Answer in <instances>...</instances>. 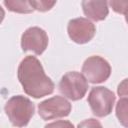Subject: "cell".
I'll use <instances>...</instances> for the list:
<instances>
[{
  "instance_id": "7c38bea8",
  "label": "cell",
  "mask_w": 128,
  "mask_h": 128,
  "mask_svg": "<svg viewBox=\"0 0 128 128\" xmlns=\"http://www.w3.org/2000/svg\"><path fill=\"white\" fill-rule=\"evenodd\" d=\"M30 4L34 10H37L40 12H46V11L51 10V8L56 4V1H45V0L35 1V0H32V1H30Z\"/></svg>"
},
{
  "instance_id": "9c48e42d",
  "label": "cell",
  "mask_w": 128,
  "mask_h": 128,
  "mask_svg": "<svg viewBox=\"0 0 128 128\" xmlns=\"http://www.w3.org/2000/svg\"><path fill=\"white\" fill-rule=\"evenodd\" d=\"M81 6L85 16L93 21H102L109 13L108 2L106 1L85 0L81 2Z\"/></svg>"
},
{
  "instance_id": "277c9868",
  "label": "cell",
  "mask_w": 128,
  "mask_h": 128,
  "mask_svg": "<svg viewBox=\"0 0 128 128\" xmlns=\"http://www.w3.org/2000/svg\"><path fill=\"white\" fill-rule=\"evenodd\" d=\"M116 100L115 94L106 87H93L87 98L92 113L96 117H105L112 112Z\"/></svg>"
},
{
  "instance_id": "2e32d148",
  "label": "cell",
  "mask_w": 128,
  "mask_h": 128,
  "mask_svg": "<svg viewBox=\"0 0 128 128\" xmlns=\"http://www.w3.org/2000/svg\"><path fill=\"white\" fill-rule=\"evenodd\" d=\"M117 94L121 98H127L128 99V78H125L122 80L118 87H117Z\"/></svg>"
},
{
  "instance_id": "ba28073f",
  "label": "cell",
  "mask_w": 128,
  "mask_h": 128,
  "mask_svg": "<svg viewBox=\"0 0 128 128\" xmlns=\"http://www.w3.org/2000/svg\"><path fill=\"white\" fill-rule=\"evenodd\" d=\"M67 32L73 42L77 44H85L94 37L96 27L89 19L79 17L69 21Z\"/></svg>"
},
{
  "instance_id": "6da1fadb",
  "label": "cell",
  "mask_w": 128,
  "mask_h": 128,
  "mask_svg": "<svg viewBox=\"0 0 128 128\" xmlns=\"http://www.w3.org/2000/svg\"><path fill=\"white\" fill-rule=\"evenodd\" d=\"M17 76L24 92L33 98L38 99L54 91V82L45 74L41 62L35 56L28 55L20 62Z\"/></svg>"
},
{
  "instance_id": "4fadbf2b",
  "label": "cell",
  "mask_w": 128,
  "mask_h": 128,
  "mask_svg": "<svg viewBox=\"0 0 128 128\" xmlns=\"http://www.w3.org/2000/svg\"><path fill=\"white\" fill-rule=\"evenodd\" d=\"M108 4L111 6L114 12L119 14H126L128 12V1H109Z\"/></svg>"
},
{
  "instance_id": "5b68a950",
  "label": "cell",
  "mask_w": 128,
  "mask_h": 128,
  "mask_svg": "<svg viewBox=\"0 0 128 128\" xmlns=\"http://www.w3.org/2000/svg\"><path fill=\"white\" fill-rule=\"evenodd\" d=\"M82 73L93 84L106 81L111 74V66L109 62L101 56L93 55L88 57L82 65Z\"/></svg>"
},
{
  "instance_id": "7a4b0ae2",
  "label": "cell",
  "mask_w": 128,
  "mask_h": 128,
  "mask_svg": "<svg viewBox=\"0 0 128 128\" xmlns=\"http://www.w3.org/2000/svg\"><path fill=\"white\" fill-rule=\"evenodd\" d=\"M4 110L13 126L24 127L33 117L35 106L29 98L23 95H15L6 102Z\"/></svg>"
},
{
  "instance_id": "8992f818",
  "label": "cell",
  "mask_w": 128,
  "mask_h": 128,
  "mask_svg": "<svg viewBox=\"0 0 128 128\" xmlns=\"http://www.w3.org/2000/svg\"><path fill=\"white\" fill-rule=\"evenodd\" d=\"M72 106L62 96H53L38 104V114L43 120L66 117L70 114Z\"/></svg>"
},
{
  "instance_id": "9a60e30c",
  "label": "cell",
  "mask_w": 128,
  "mask_h": 128,
  "mask_svg": "<svg viewBox=\"0 0 128 128\" xmlns=\"http://www.w3.org/2000/svg\"><path fill=\"white\" fill-rule=\"evenodd\" d=\"M44 128H74V125L68 120H58L52 123H48Z\"/></svg>"
},
{
  "instance_id": "8fae6325",
  "label": "cell",
  "mask_w": 128,
  "mask_h": 128,
  "mask_svg": "<svg viewBox=\"0 0 128 128\" xmlns=\"http://www.w3.org/2000/svg\"><path fill=\"white\" fill-rule=\"evenodd\" d=\"M116 117L119 123L128 128V99L127 98H120L116 104Z\"/></svg>"
},
{
  "instance_id": "52a82bcc",
  "label": "cell",
  "mask_w": 128,
  "mask_h": 128,
  "mask_svg": "<svg viewBox=\"0 0 128 128\" xmlns=\"http://www.w3.org/2000/svg\"><path fill=\"white\" fill-rule=\"evenodd\" d=\"M49 38L45 30L34 26L26 29L21 36V48L23 52H33L41 55L47 48Z\"/></svg>"
},
{
  "instance_id": "5bb4252c",
  "label": "cell",
  "mask_w": 128,
  "mask_h": 128,
  "mask_svg": "<svg viewBox=\"0 0 128 128\" xmlns=\"http://www.w3.org/2000/svg\"><path fill=\"white\" fill-rule=\"evenodd\" d=\"M77 128H103V127H102V124L98 120L94 118H89V119H86L80 122Z\"/></svg>"
},
{
  "instance_id": "3957f363",
  "label": "cell",
  "mask_w": 128,
  "mask_h": 128,
  "mask_svg": "<svg viewBox=\"0 0 128 128\" xmlns=\"http://www.w3.org/2000/svg\"><path fill=\"white\" fill-rule=\"evenodd\" d=\"M88 88L89 85L86 77L76 71H70L64 74L58 84L59 92L72 101L82 99Z\"/></svg>"
},
{
  "instance_id": "30bf717a",
  "label": "cell",
  "mask_w": 128,
  "mask_h": 128,
  "mask_svg": "<svg viewBox=\"0 0 128 128\" xmlns=\"http://www.w3.org/2000/svg\"><path fill=\"white\" fill-rule=\"evenodd\" d=\"M5 7L12 12L16 13H31L34 11L33 7L30 4V1L26 0H5L3 1Z\"/></svg>"
},
{
  "instance_id": "e0dca14e",
  "label": "cell",
  "mask_w": 128,
  "mask_h": 128,
  "mask_svg": "<svg viewBox=\"0 0 128 128\" xmlns=\"http://www.w3.org/2000/svg\"><path fill=\"white\" fill-rule=\"evenodd\" d=\"M125 20H126V22H127V24H128V12L125 14Z\"/></svg>"
}]
</instances>
